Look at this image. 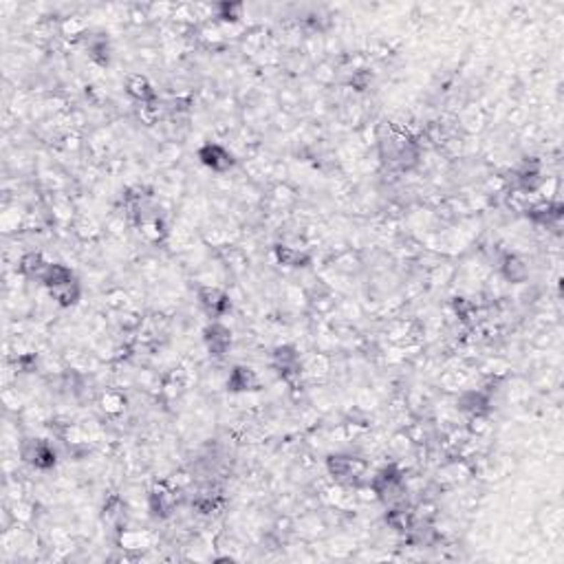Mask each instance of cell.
I'll return each mask as SVG.
<instances>
[{
	"mask_svg": "<svg viewBox=\"0 0 564 564\" xmlns=\"http://www.w3.org/2000/svg\"><path fill=\"white\" fill-rule=\"evenodd\" d=\"M364 465L353 456H331L328 458V472L338 480H353L355 476H362Z\"/></svg>",
	"mask_w": 564,
	"mask_h": 564,
	"instance_id": "8992f818",
	"label": "cell"
},
{
	"mask_svg": "<svg viewBox=\"0 0 564 564\" xmlns=\"http://www.w3.org/2000/svg\"><path fill=\"white\" fill-rule=\"evenodd\" d=\"M49 263L44 261V256L38 253V251H29V253H24L20 263H18V271L24 276V278H42V273L46 271Z\"/></svg>",
	"mask_w": 564,
	"mask_h": 564,
	"instance_id": "8fae6325",
	"label": "cell"
},
{
	"mask_svg": "<svg viewBox=\"0 0 564 564\" xmlns=\"http://www.w3.org/2000/svg\"><path fill=\"white\" fill-rule=\"evenodd\" d=\"M126 91L131 93L137 101H141V104H148V101L155 99V91H152L150 82L146 78H141V75H133L126 84Z\"/></svg>",
	"mask_w": 564,
	"mask_h": 564,
	"instance_id": "5bb4252c",
	"label": "cell"
},
{
	"mask_svg": "<svg viewBox=\"0 0 564 564\" xmlns=\"http://www.w3.org/2000/svg\"><path fill=\"white\" fill-rule=\"evenodd\" d=\"M258 386V377L256 373L247 366H236L232 373H229V379H227V388L234 391V393H245V391H253Z\"/></svg>",
	"mask_w": 564,
	"mask_h": 564,
	"instance_id": "30bf717a",
	"label": "cell"
},
{
	"mask_svg": "<svg viewBox=\"0 0 564 564\" xmlns=\"http://www.w3.org/2000/svg\"><path fill=\"white\" fill-rule=\"evenodd\" d=\"M500 273L507 282H525L529 276V267L516 253H507L500 261Z\"/></svg>",
	"mask_w": 564,
	"mask_h": 564,
	"instance_id": "9c48e42d",
	"label": "cell"
},
{
	"mask_svg": "<svg viewBox=\"0 0 564 564\" xmlns=\"http://www.w3.org/2000/svg\"><path fill=\"white\" fill-rule=\"evenodd\" d=\"M276 256H278V261L287 267H304L306 263H309V253L300 251L296 247H289V245L276 247Z\"/></svg>",
	"mask_w": 564,
	"mask_h": 564,
	"instance_id": "9a60e30c",
	"label": "cell"
},
{
	"mask_svg": "<svg viewBox=\"0 0 564 564\" xmlns=\"http://www.w3.org/2000/svg\"><path fill=\"white\" fill-rule=\"evenodd\" d=\"M487 403H490V399H487V395L483 391H468V393L460 395V399H458L460 410H465V413H470L474 417H480L485 413Z\"/></svg>",
	"mask_w": 564,
	"mask_h": 564,
	"instance_id": "7c38bea8",
	"label": "cell"
},
{
	"mask_svg": "<svg viewBox=\"0 0 564 564\" xmlns=\"http://www.w3.org/2000/svg\"><path fill=\"white\" fill-rule=\"evenodd\" d=\"M205 344H208V351L214 357H221L232 346V331L221 322H214L205 328Z\"/></svg>",
	"mask_w": 564,
	"mask_h": 564,
	"instance_id": "5b68a950",
	"label": "cell"
},
{
	"mask_svg": "<svg viewBox=\"0 0 564 564\" xmlns=\"http://www.w3.org/2000/svg\"><path fill=\"white\" fill-rule=\"evenodd\" d=\"M373 494H377L383 503H399L406 496V480L401 476V472L391 465L383 468L375 478H373Z\"/></svg>",
	"mask_w": 564,
	"mask_h": 564,
	"instance_id": "6da1fadb",
	"label": "cell"
},
{
	"mask_svg": "<svg viewBox=\"0 0 564 564\" xmlns=\"http://www.w3.org/2000/svg\"><path fill=\"white\" fill-rule=\"evenodd\" d=\"M198 159L205 168H210L212 172H227L234 166V155L221 143H205L198 150Z\"/></svg>",
	"mask_w": 564,
	"mask_h": 564,
	"instance_id": "3957f363",
	"label": "cell"
},
{
	"mask_svg": "<svg viewBox=\"0 0 564 564\" xmlns=\"http://www.w3.org/2000/svg\"><path fill=\"white\" fill-rule=\"evenodd\" d=\"M148 503H150L152 514H155L157 518H166V516H170L174 498H172V492H168V490H163V487H161V490H155L150 494Z\"/></svg>",
	"mask_w": 564,
	"mask_h": 564,
	"instance_id": "4fadbf2b",
	"label": "cell"
},
{
	"mask_svg": "<svg viewBox=\"0 0 564 564\" xmlns=\"http://www.w3.org/2000/svg\"><path fill=\"white\" fill-rule=\"evenodd\" d=\"M89 51H91V58L97 62V64H101V66H106L109 64V60H111V46H109V38H95V40H91V44H89Z\"/></svg>",
	"mask_w": 564,
	"mask_h": 564,
	"instance_id": "e0dca14e",
	"label": "cell"
},
{
	"mask_svg": "<svg viewBox=\"0 0 564 564\" xmlns=\"http://www.w3.org/2000/svg\"><path fill=\"white\" fill-rule=\"evenodd\" d=\"M20 456L24 463L34 465L36 470H51L56 465V450L42 439H27L20 445Z\"/></svg>",
	"mask_w": 564,
	"mask_h": 564,
	"instance_id": "7a4b0ae2",
	"label": "cell"
},
{
	"mask_svg": "<svg viewBox=\"0 0 564 564\" xmlns=\"http://www.w3.org/2000/svg\"><path fill=\"white\" fill-rule=\"evenodd\" d=\"M51 298L58 300V304L62 306H71L80 300V293H82V287H80V282L78 280H73V282H66V285L58 287V289H51L49 291Z\"/></svg>",
	"mask_w": 564,
	"mask_h": 564,
	"instance_id": "2e32d148",
	"label": "cell"
},
{
	"mask_svg": "<svg viewBox=\"0 0 564 564\" xmlns=\"http://www.w3.org/2000/svg\"><path fill=\"white\" fill-rule=\"evenodd\" d=\"M73 280H78L73 276V271L66 267V265H60V263H49L46 271L42 273L40 282L42 285L51 291V289H58L62 285H66V282H73Z\"/></svg>",
	"mask_w": 564,
	"mask_h": 564,
	"instance_id": "ba28073f",
	"label": "cell"
},
{
	"mask_svg": "<svg viewBox=\"0 0 564 564\" xmlns=\"http://www.w3.org/2000/svg\"><path fill=\"white\" fill-rule=\"evenodd\" d=\"M218 18L225 20V22H236L238 18H243V5L238 3H225L218 7Z\"/></svg>",
	"mask_w": 564,
	"mask_h": 564,
	"instance_id": "ac0fdd59",
	"label": "cell"
},
{
	"mask_svg": "<svg viewBox=\"0 0 564 564\" xmlns=\"http://www.w3.org/2000/svg\"><path fill=\"white\" fill-rule=\"evenodd\" d=\"M198 298H201V304L205 306V311H210L216 318H221L229 309V298H227V293L221 291V289H216V287H203L201 293H198Z\"/></svg>",
	"mask_w": 564,
	"mask_h": 564,
	"instance_id": "52a82bcc",
	"label": "cell"
},
{
	"mask_svg": "<svg viewBox=\"0 0 564 564\" xmlns=\"http://www.w3.org/2000/svg\"><path fill=\"white\" fill-rule=\"evenodd\" d=\"M273 366L287 381L300 377V357L293 346H278L273 351Z\"/></svg>",
	"mask_w": 564,
	"mask_h": 564,
	"instance_id": "277c9868",
	"label": "cell"
}]
</instances>
